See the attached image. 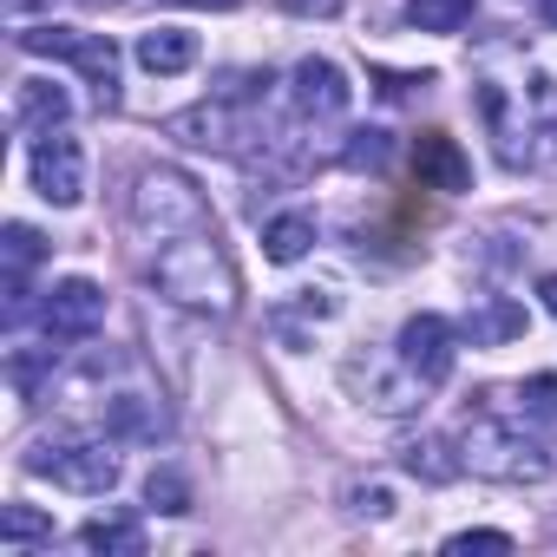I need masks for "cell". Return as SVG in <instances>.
Returning a JSON list of instances; mask_svg holds the SVG:
<instances>
[{"instance_id":"cell-1","label":"cell","mask_w":557,"mask_h":557,"mask_svg":"<svg viewBox=\"0 0 557 557\" xmlns=\"http://www.w3.org/2000/svg\"><path fill=\"white\" fill-rule=\"evenodd\" d=\"M472 99H479V119L505 171L557 164V79L550 73H511V79L485 73Z\"/></svg>"},{"instance_id":"cell-2","label":"cell","mask_w":557,"mask_h":557,"mask_svg":"<svg viewBox=\"0 0 557 557\" xmlns=\"http://www.w3.org/2000/svg\"><path fill=\"white\" fill-rule=\"evenodd\" d=\"M151 275H158V289H164L171 302H184V309H216V315L236 309V269H230V256L216 249V230H210V223H203V230H184V236H171V243H158Z\"/></svg>"},{"instance_id":"cell-3","label":"cell","mask_w":557,"mask_h":557,"mask_svg":"<svg viewBox=\"0 0 557 557\" xmlns=\"http://www.w3.org/2000/svg\"><path fill=\"white\" fill-rule=\"evenodd\" d=\"M459 459H466V472L498 479V485H537V479L550 472V453H544L531 433H518L505 413H492V407L466 413V426H459Z\"/></svg>"},{"instance_id":"cell-4","label":"cell","mask_w":557,"mask_h":557,"mask_svg":"<svg viewBox=\"0 0 557 557\" xmlns=\"http://www.w3.org/2000/svg\"><path fill=\"white\" fill-rule=\"evenodd\" d=\"M210 223V203H203V190L184 177V171H138V184H132V230L138 236H151V243H171V236H184V230H203Z\"/></svg>"},{"instance_id":"cell-5","label":"cell","mask_w":557,"mask_h":557,"mask_svg":"<svg viewBox=\"0 0 557 557\" xmlns=\"http://www.w3.org/2000/svg\"><path fill=\"white\" fill-rule=\"evenodd\" d=\"M27 472L66 485V492H86V498H106L119 485V453L112 440H86V433H66V440H47L27 453Z\"/></svg>"},{"instance_id":"cell-6","label":"cell","mask_w":557,"mask_h":557,"mask_svg":"<svg viewBox=\"0 0 557 557\" xmlns=\"http://www.w3.org/2000/svg\"><path fill=\"white\" fill-rule=\"evenodd\" d=\"M21 53H47V60H66L92 79L99 106L119 99V47L106 34H79V27H27L21 34Z\"/></svg>"},{"instance_id":"cell-7","label":"cell","mask_w":557,"mask_h":557,"mask_svg":"<svg viewBox=\"0 0 557 557\" xmlns=\"http://www.w3.org/2000/svg\"><path fill=\"white\" fill-rule=\"evenodd\" d=\"M40 329H47L53 348L99 335L106 329V289L92 283V275H66V283H53L47 289V309H40Z\"/></svg>"},{"instance_id":"cell-8","label":"cell","mask_w":557,"mask_h":557,"mask_svg":"<svg viewBox=\"0 0 557 557\" xmlns=\"http://www.w3.org/2000/svg\"><path fill=\"white\" fill-rule=\"evenodd\" d=\"M34 190H40L47 203H60V210L86 197V151H79V138H73L66 125L34 138Z\"/></svg>"},{"instance_id":"cell-9","label":"cell","mask_w":557,"mask_h":557,"mask_svg":"<svg viewBox=\"0 0 557 557\" xmlns=\"http://www.w3.org/2000/svg\"><path fill=\"white\" fill-rule=\"evenodd\" d=\"M453 322L446 315H413L407 329H400V368L420 381V387H446V374H453Z\"/></svg>"},{"instance_id":"cell-10","label":"cell","mask_w":557,"mask_h":557,"mask_svg":"<svg viewBox=\"0 0 557 557\" xmlns=\"http://www.w3.org/2000/svg\"><path fill=\"white\" fill-rule=\"evenodd\" d=\"M348 99H355V86L335 60H302L296 66V112L302 119H342Z\"/></svg>"},{"instance_id":"cell-11","label":"cell","mask_w":557,"mask_h":557,"mask_svg":"<svg viewBox=\"0 0 557 557\" xmlns=\"http://www.w3.org/2000/svg\"><path fill=\"white\" fill-rule=\"evenodd\" d=\"M413 177H420V190L453 197V190L472 184V164H466V151H459L446 132H420V138H413Z\"/></svg>"},{"instance_id":"cell-12","label":"cell","mask_w":557,"mask_h":557,"mask_svg":"<svg viewBox=\"0 0 557 557\" xmlns=\"http://www.w3.org/2000/svg\"><path fill=\"white\" fill-rule=\"evenodd\" d=\"M73 119V99H66V86H53V79H21L14 86V125L21 132H60Z\"/></svg>"},{"instance_id":"cell-13","label":"cell","mask_w":557,"mask_h":557,"mask_svg":"<svg viewBox=\"0 0 557 557\" xmlns=\"http://www.w3.org/2000/svg\"><path fill=\"white\" fill-rule=\"evenodd\" d=\"M138 66H145L151 79L190 73V66H197V34H184V27H151V34H138Z\"/></svg>"},{"instance_id":"cell-14","label":"cell","mask_w":557,"mask_h":557,"mask_svg":"<svg viewBox=\"0 0 557 557\" xmlns=\"http://www.w3.org/2000/svg\"><path fill=\"white\" fill-rule=\"evenodd\" d=\"M40 256H47L40 230L34 223H8V315L14 322L27 315V275L40 269Z\"/></svg>"},{"instance_id":"cell-15","label":"cell","mask_w":557,"mask_h":557,"mask_svg":"<svg viewBox=\"0 0 557 557\" xmlns=\"http://www.w3.org/2000/svg\"><path fill=\"white\" fill-rule=\"evenodd\" d=\"M400 466H407L413 479H426V485H446V479H459V472H466V459H459V440H440V433H420V440H407V446H400Z\"/></svg>"},{"instance_id":"cell-16","label":"cell","mask_w":557,"mask_h":557,"mask_svg":"<svg viewBox=\"0 0 557 557\" xmlns=\"http://www.w3.org/2000/svg\"><path fill=\"white\" fill-rule=\"evenodd\" d=\"M99 413H106L112 440H164V413H158L151 394H112Z\"/></svg>"},{"instance_id":"cell-17","label":"cell","mask_w":557,"mask_h":557,"mask_svg":"<svg viewBox=\"0 0 557 557\" xmlns=\"http://www.w3.org/2000/svg\"><path fill=\"white\" fill-rule=\"evenodd\" d=\"M309 249H315V216L283 210V216L262 223V256H269V262H302Z\"/></svg>"},{"instance_id":"cell-18","label":"cell","mask_w":557,"mask_h":557,"mask_svg":"<svg viewBox=\"0 0 557 557\" xmlns=\"http://www.w3.org/2000/svg\"><path fill=\"white\" fill-rule=\"evenodd\" d=\"M86 550H106V557H145V524L138 518H92L79 531Z\"/></svg>"},{"instance_id":"cell-19","label":"cell","mask_w":557,"mask_h":557,"mask_svg":"<svg viewBox=\"0 0 557 557\" xmlns=\"http://www.w3.org/2000/svg\"><path fill=\"white\" fill-rule=\"evenodd\" d=\"M466 335H472V348L511 342V335H524V309H518V302H498V296H485V309H479V315H466Z\"/></svg>"},{"instance_id":"cell-20","label":"cell","mask_w":557,"mask_h":557,"mask_svg":"<svg viewBox=\"0 0 557 557\" xmlns=\"http://www.w3.org/2000/svg\"><path fill=\"white\" fill-rule=\"evenodd\" d=\"M0 544L21 550V544H53V518L34 511V505H8L0 511Z\"/></svg>"},{"instance_id":"cell-21","label":"cell","mask_w":557,"mask_h":557,"mask_svg":"<svg viewBox=\"0 0 557 557\" xmlns=\"http://www.w3.org/2000/svg\"><path fill=\"white\" fill-rule=\"evenodd\" d=\"M145 505L184 518V511H190V479H184L177 466H151V479H145Z\"/></svg>"},{"instance_id":"cell-22","label":"cell","mask_w":557,"mask_h":557,"mask_svg":"<svg viewBox=\"0 0 557 557\" xmlns=\"http://www.w3.org/2000/svg\"><path fill=\"white\" fill-rule=\"evenodd\" d=\"M413 27H426V34H459L466 21H472V0H413Z\"/></svg>"},{"instance_id":"cell-23","label":"cell","mask_w":557,"mask_h":557,"mask_svg":"<svg viewBox=\"0 0 557 557\" xmlns=\"http://www.w3.org/2000/svg\"><path fill=\"white\" fill-rule=\"evenodd\" d=\"M342 158H348V171H381V164L394 158V138H387V132H355Z\"/></svg>"},{"instance_id":"cell-24","label":"cell","mask_w":557,"mask_h":557,"mask_svg":"<svg viewBox=\"0 0 557 557\" xmlns=\"http://www.w3.org/2000/svg\"><path fill=\"white\" fill-rule=\"evenodd\" d=\"M518 407L537 413V420H557V374H531V381L518 387Z\"/></svg>"},{"instance_id":"cell-25","label":"cell","mask_w":557,"mask_h":557,"mask_svg":"<svg viewBox=\"0 0 557 557\" xmlns=\"http://www.w3.org/2000/svg\"><path fill=\"white\" fill-rule=\"evenodd\" d=\"M446 550L453 557H466V550H511V531H453Z\"/></svg>"},{"instance_id":"cell-26","label":"cell","mask_w":557,"mask_h":557,"mask_svg":"<svg viewBox=\"0 0 557 557\" xmlns=\"http://www.w3.org/2000/svg\"><path fill=\"white\" fill-rule=\"evenodd\" d=\"M348 511L387 518V511H394V492H387V485H348Z\"/></svg>"},{"instance_id":"cell-27","label":"cell","mask_w":557,"mask_h":557,"mask_svg":"<svg viewBox=\"0 0 557 557\" xmlns=\"http://www.w3.org/2000/svg\"><path fill=\"white\" fill-rule=\"evenodd\" d=\"M283 8H296V14H322V21H329V14H342V0H283Z\"/></svg>"},{"instance_id":"cell-28","label":"cell","mask_w":557,"mask_h":557,"mask_svg":"<svg viewBox=\"0 0 557 557\" xmlns=\"http://www.w3.org/2000/svg\"><path fill=\"white\" fill-rule=\"evenodd\" d=\"M537 302H544V309L557 315V275H544V283H537Z\"/></svg>"},{"instance_id":"cell-29","label":"cell","mask_w":557,"mask_h":557,"mask_svg":"<svg viewBox=\"0 0 557 557\" xmlns=\"http://www.w3.org/2000/svg\"><path fill=\"white\" fill-rule=\"evenodd\" d=\"M177 8H236V0H177Z\"/></svg>"},{"instance_id":"cell-30","label":"cell","mask_w":557,"mask_h":557,"mask_svg":"<svg viewBox=\"0 0 557 557\" xmlns=\"http://www.w3.org/2000/svg\"><path fill=\"white\" fill-rule=\"evenodd\" d=\"M537 14H544V21H550V27H557V0H537Z\"/></svg>"}]
</instances>
